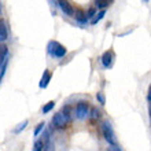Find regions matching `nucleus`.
Wrapping results in <instances>:
<instances>
[{"mask_svg":"<svg viewBox=\"0 0 151 151\" xmlns=\"http://www.w3.org/2000/svg\"><path fill=\"white\" fill-rule=\"evenodd\" d=\"M0 12H1V8H0Z\"/></svg>","mask_w":151,"mask_h":151,"instance_id":"obj_21","label":"nucleus"},{"mask_svg":"<svg viewBox=\"0 0 151 151\" xmlns=\"http://www.w3.org/2000/svg\"><path fill=\"white\" fill-rule=\"evenodd\" d=\"M7 56H8V48L6 44H0V66L1 65H4L3 62L6 59H7Z\"/></svg>","mask_w":151,"mask_h":151,"instance_id":"obj_8","label":"nucleus"},{"mask_svg":"<svg viewBox=\"0 0 151 151\" xmlns=\"http://www.w3.org/2000/svg\"><path fill=\"white\" fill-rule=\"evenodd\" d=\"M8 37V32L4 22H0V41H6Z\"/></svg>","mask_w":151,"mask_h":151,"instance_id":"obj_9","label":"nucleus"},{"mask_svg":"<svg viewBox=\"0 0 151 151\" xmlns=\"http://www.w3.org/2000/svg\"><path fill=\"white\" fill-rule=\"evenodd\" d=\"M96 4H98V7H107L109 6V1H102V0H99V1H96Z\"/></svg>","mask_w":151,"mask_h":151,"instance_id":"obj_18","label":"nucleus"},{"mask_svg":"<svg viewBox=\"0 0 151 151\" xmlns=\"http://www.w3.org/2000/svg\"><path fill=\"white\" fill-rule=\"evenodd\" d=\"M48 52L55 58H62V56L66 55V48L58 41H51L48 44Z\"/></svg>","mask_w":151,"mask_h":151,"instance_id":"obj_2","label":"nucleus"},{"mask_svg":"<svg viewBox=\"0 0 151 151\" xmlns=\"http://www.w3.org/2000/svg\"><path fill=\"white\" fill-rule=\"evenodd\" d=\"M96 99H98V102H99L102 106L106 104V96H104L103 92H98V93H96Z\"/></svg>","mask_w":151,"mask_h":151,"instance_id":"obj_12","label":"nucleus"},{"mask_svg":"<svg viewBox=\"0 0 151 151\" xmlns=\"http://www.w3.org/2000/svg\"><path fill=\"white\" fill-rule=\"evenodd\" d=\"M59 6L66 15H69V17L74 15V8H73V6L69 3V1H59Z\"/></svg>","mask_w":151,"mask_h":151,"instance_id":"obj_6","label":"nucleus"},{"mask_svg":"<svg viewBox=\"0 0 151 151\" xmlns=\"http://www.w3.org/2000/svg\"><path fill=\"white\" fill-rule=\"evenodd\" d=\"M104 15H106V11H104V10H102V11H99V12H98V14H96V17H95V18H93V19L91 21V24H92V25H96V24H98V22H99L100 19H102V18H103Z\"/></svg>","mask_w":151,"mask_h":151,"instance_id":"obj_10","label":"nucleus"},{"mask_svg":"<svg viewBox=\"0 0 151 151\" xmlns=\"http://www.w3.org/2000/svg\"><path fill=\"white\" fill-rule=\"evenodd\" d=\"M113 58H114V54L111 51H106L102 55V63H103L104 68H110L113 65Z\"/></svg>","mask_w":151,"mask_h":151,"instance_id":"obj_5","label":"nucleus"},{"mask_svg":"<svg viewBox=\"0 0 151 151\" xmlns=\"http://www.w3.org/2000/svg\"><path fill=\"white\" fill-rule=\"evenodd\" d=\"M89 104L87 102H80L76 106V118L78 119H85L87 117H89Z\"/></svg>","mask_w":151,"mask_h":151,"instance_id":"obj_4","label":"nucleus"},{"mask_svg":"<svg viewBox=\"0 0 151 151\" xmlns=\"http://www.w3.org/2000/svg\"><path fill=\"white\" fill-rule=\"evenodd\" d=\"M69 121H70V117L66 115L62 111L56 113V114L52 117V124H54L56 128H59V129H62V128L66 127V125L69 124Z\"/></svg>","mask_w":151,"mask_h":151,"instance_id":"obj_3","label":"nucleus"},{"mask_svg":"<svg viewBox=\"0 0 151 151\" xmlns=\"http://www.w3.org/2000/svg\"><path fill=\"white\" fill-rule=\"evenodd\" d=\"M43 148H44L43 140H37L35 143V146H33V151H43Z\"/></svg>","mask_w":151,"mask_h":151,"instance_id":"obj_13","label":"nucleus"},{"mask_svg":"<svg viewBox=\"0 0 151 151\" xmlns=\"http://www.w3.org/2000/svg\"><path fill=\"white\" fill-rule=\"evenodd\" d=\"M95 15H96V10H95V8H89V11H88L87 12V15H85V17H87V19H93V18H95Z\"/></svg>","mask_w":151,"mask_h":151,"instance_id":"obj_16","label":"nucleus"},{"mask_svg":"<svg viewBox=\"0 0 151 151\" xmlns=\"http://www.w3.org/2000/svg\"><path fill=\"white\" fill-rule=\"evenodd\" d=\"M50 80H51V73L48 72V70H45V72L43 73V77H41V80H40V88H47L48 83H50Z\"/></svg>","mask_w":151,"mask_h":151,"instance_id":"obj_7","label":"nucleus"},{"mask_svg":"<svg viewBox=\"0 0 151 151\" xmlns=\"http://www.w3.org/2000/svg\"><path fill=\"white\" fill-rule=\"evenodd\" d=\"M54 106H55V102H54V100H51V102H48V103L43 107V113H44V114H47V113H50V111L52 110V109H54Z\"/></svg>","mask_w":151,"mask_h":151,"instance_id":"obj_11","label":"nucleus"},{"mask_svg":"<svg viewBox=\"0 0 151 151\" xmlns=\"http://www.w3.org/2000/svg\"><path fill=\"white\" fill-rule=\"evenodd\" d=\"M102 133H103L104 139L107 140L110 146H117V137H115V133L109 121H104L102 124Z\"/></svg>","mask_w":151,"mask_h":151,"instance_id":"obj_1","label":"nucleus"},{"mask_svg":"<svg viewBox=\"0 0 151 151\" xmlns=\"http://www.w3.org/2000/svg\"><path fill=\"white\" fill-rule=\"evenodd\" d=\"M26 125H28V119H25L22 124H19V125H18V127L14 129V132H15V133H19L21 131H24L25 128H26Z\"/></svg>","mask_w":151,"mask_h":151,"instance_id":"obj_14","label":"nucleus"},{"mask_svg":"<svg viewBox=\"0 0 151 151\" xmlns=\"http://www.w3.org/2000/svg\"><path fill=\"white\" fill-rule=\"evenodd\" d=\"M89 113H91V118L92 119H96V118H99L100 117V111L98 110V109H95V107L91 109V111Z\"/></svg>","mask_w":151,"mask_h":151,"instance_id":"obj_15","label":"nucleus"},{"mask_svg":"<svg viewBox=\"0 0 151 151\" xmlns=\"http://www.w3.org/2000/svg\"><path fill=\"white\" fill-rule=\"evenodd\" d=\"M147 100H148V103L151 104V87H150V91H148V95H147Z\"/></svg>","mask_w":151,"mask_h":151,"instance_id":"obj_20","label":"nucleus"},{"mask_svg":"<svg viewBox=\"0 0 151 151\" xmlns=\"http://www.w3.org/2000/svg\"><path fill=\"white\" fill-rule=\"evenodd\" d=\"M44 125H45V122H40L39 125H37L36 129H35V136H39V133L44 129Z\"/></svg>","mask_w":151,"mask_h":151,"instance_id":"obj_17","label":"nucleus"},{"mask_svg":"<svg viewBox=\"0 0 151 151\" xmlns=\"http://www.w3.org/2000/svg\"><path fill=\"white\" fill-rule=\"evenodd\" d=\"M107 151H121V150H119L118 146H109Z\"/></svg>","mask_w":151,"mask_h":151,"instance_id":"obj_19","label":"nucleus"}]
</instances>
